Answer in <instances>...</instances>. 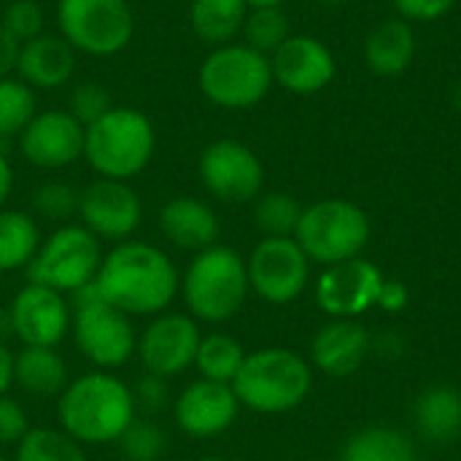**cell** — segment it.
Wrapping results in <instances>:
<instances>
[{"label":"cell","instance_id":"cell-1","mask_svg":"<svg viewBox=\"0 0 461 461\" xmlns=\"http://www.w3.org/2000/svg\"><path fill=\"white\" fill-rule=\"evenodd\" d=\"M178 286L181 276L167 251L132 238L113 243L105 251L92 284L100 300L127 313L130 319L167 311L178 297Z\"/></svg>","mask_w":461,"mask_h":461},{"label":"cell","instance_id":"cell-2","mask_svg":"<svg viewBox=\"0 0 461 461\" xmlns=\"http://www.w3.org/2000/svg\"><path fill=\"white\" fill-rule=\"evenodd\" d=\"M138 419L132 389L108 370L73 378L57 397L59 429L86 446L116 443Z\"/></svg>","mask_w":461,"mask_h":461},{"label":"cell","instance_id":"cell-3","mask_svg":"<svg viewBox=\"0 0 461 461\" xmlns=\"http://www.w3.org/2000/svg\"><path fill=\"white\" fill-rule=\"evenodd\" d=\"M249 292L246 259L235 249L219 243L192 257L178 286L186 313L205 324H224L235 319Z\"/></svg>","mask_w":461,"mask_h":461},{"label":"cell","instance_id":"cell-4","mask_svg":"<svg viewBox=\"0 0 461 461\" xmlns=\"http://www.w3.org/2000/svg\"><path fill=\"white\" fill-rule=\"evenodd\" d=\"M154 151V122L130 105H113L105 116L92 122L84 135V159L97 178L132 181L151 165Z\"/></svg>","mask_w":461,"mask_h":461},{"label":"cell","instance_id":"cell-5","mask_svg":"<svg viewBox=\"0 0 461 461\" xmlns=\"http://www.w3.org/2000/svg\"><path fill=\"white\" fill-rule=\"evenodd\" d=\"M313 386L311 365L289 348H259L246 354L232 392L254 413H286L305 402Z\"/></svg>","mask_w":461,"mask_h":461},{"label":"cell","instance_id":"cell-6","mask_svg":"<svg viewBox=\"0 0 461 461\" xmlns=\"http://www.w3.org/2000/svg\"><path fill=\"white\" fill-rule=\"evenodd\" d=\"M197 84L203 97L224 111H249L276 86L270 57L235 41L216 46L203 59Z\"/></svg>","mask_w":461,"mask_h":461},{"label":"cell","instance_id":"cell-7","mask_svg":"<svg viewBox=\"0 0 461 461\" xmlns=\"http://www.w3.org/2000/svg\"><path fill=\"white\" fill-rule=\"evenodd\" d=\"M294 240L311 262L330 267L365 251L370 240V219L357 203L327 197L303 208Z\"/></svg>","mask_w":461,"mask_h":461},{"label":"cell","instance_id":"cell-8","mask_svg":"<svg viewBox=\"0 0 461 461\" xmlns=\"http://www.w3.org/2000/svg\"><path fill=\"white\" fill-rule=\"evenodd\" d=\"M103 257V243L86 227L62 224L41 240L27 278L59 294H78L95 284Z\"/></svg>","mask_w":461,"mask_h":461},{"label":"cell","instance_id":"cell-9","mask_svg":"<svg viewBox=\"0 0 461 461\" xmlns=\"http://www.w3.org/2000/svg\"><path fill=\"white\" fill-rule=\"evenodd\" d=\"M70 335L78 354L95 365V370H119L135 357L138 332L132 319L95 294V289H81L76 294Z\"/></svg>","mask_w":461,"mask_h":461},{"label":"cell","instance_id":"cell-10","mask_svg":"<svg viewBox=\"0 0 461 461\" xmlns=\"http://www.w3.org/2000/svg\"><path fill=\"white\" fill-rule=\"evenodd\" d=\"M59 35L81 54L113 57L135 35V14L127 0H57Z\"/></svg>","mask_w":461,"mask_h":461},{"label":"cell","instance_id":"cell-11","mask_svg":"<svg viewBox=\"0 0 461 461\" xmlns=\"http://www.w3.org/2000/svg\"><path fill=\"white\" fill-rule=\"evenodd\" d=\"M197 170L208 194L227 205L254 203L265 186V165L259 154L235 138L208 143L200 154Z\"/></svg>","mask_w":461,"mask_h":461},{"label":"cell","instance_id":"cell-12","mask_svg":"<svg viewBox=\"0 0 461 461\" xmlns=\"http://www.w3.org/2000/svg\"><path fill=\"white\" fill-rule=\"evenodd\" d=\"M249 286L265 303L286 305L297 300L311 278V259L294 238H262L246 259Z\"/></svg>","mask_w":461,"mask_h":461},{"label":"cell","instance_id":"cell-13","mask_svg":"<svg viewBox=\"0 0 461 461\" xmlns=\"http://www.w3.org/2000/svg\"><path fill=\"white\" fill-rule=\"evenodd\" d=\"M200 338V321H194L189 313L162 311L151 316L146 330L138 335L135 354L149 375L170 381L194 367Z\"/></svg>","mask_w":461,"mask_h":461},{"label":"cell","instance_id":"cell-14","mask_svg":"<svg viewBox=\"0 0 461 461\" xmlns=\"http://www.w3.org/2000/svg\"><path fill=\"white\" fill-rule=\"evenodd\" d=\"M78 224L86 227L100 243L130 240L143 221V203L130 181L95 178L78 189Z\"/></svg>","mask_w":461,"mask_h":461},{"label":"cell","instance_id":"cell-15","mask_svg":"<svg viewBox=\"0 0 461 461\" xmlns=\"http://www.w3.org/2000/svg\"><path fill=\"white\" fill-rule=\"evenodd\" d=\"M73 308L65 294L27 281L8 305V327L22 346L57 348L70 332Z\"/></svg>","mask_w":461,"mask_h":461},{"label":"cell","instance_id":"cell-16","mask_svg":"<svg viewBox=\"0 0 461 461\" xmlns=\"http://www.w3.org/2000/svg\"><path fill=\"white\" fill-rule=\"evenodd\" d=\"M273 81L300 97L324 92L338 76L335 51L316 35H289L281 49L270 54Z\"/></svg>","mask_w":461,"mask_h":461},{"label":"cell","instance_id":"cell-17","mask_svg":"<svg viewBox=\"0 0 461 461\" xmlns=\"http://www.w3.org/2000/svg\"><path fill=\"white\" fill-rule=\"evenodd\" d=\"M386 278L381 270L362 259H346L338 265H330L319 281H316V303L324 313L335 319H354L367 313L373 305H378Z\"/></svg>","mask_w":461,"mask_h":461},{"label":"cell","instance_id":"cell-18","mask_svg":"<svg viewBox=\"0 0 461 461\" xmlns=\"http://www.w3.org/2000/svg\"><path fill=\"white\" fill-rule=\"evenodd\" d=\"M86 127L68 111H43L19 135L22 157L41 170H62L84 159Z\"/></svg>","mask_w":461,"mask_h":461},{"label":"cell","instance_id":"cell-19","mask_svg":"<svg viewBox=\"0 0 461 461\" xmlns=\"http://www.w3.org/2000/svg\"><path fill=\"white\" fill-rule=\"evenodd\" d=\"M238 411L240 402L232 386L205 378H194L192 384H186L173 402V419L178 429L194 440H211L227 432L235 424Z\"/></svg>","mask_w":461,"mask_h":461},{"label":"cell","instance_id":"cell-20","mask_svg":"<svg viewBox=\"0 0 461 461\" xmlns=\"http://www.w3.org/2000/svg\"><path fill=\"white\" fill-rule=\"evenodd\" d=\"M159 232L165 235V240L181 251H205L211 246L219 243L221 235V224L216 211L192 194H181L167 200L159 208Z\"/></svg>","mask_w":461,"mask_h":461},{"label":"cell","instance_id":"cell-21","mask_svg":"<svg viewBox=\"0 0 461 461\" xmlns=\"http://www.w3.org/2000/svg\"><path fill=\"white\" fill-rule=\"evenodd\" d=\"M76 49L62 35H38L19 43L14 73L32 89L54 92L65 86L76 73Z\"/></svg>","mask_w":461,"mask_h":461},{"label":"cell","instance_id":"cell-22","mask_svg":"<svg viewBox=\"0 0 461 461\" xmlns=\"http://www.w3.org/2000/svg\"><path fill=\"white\" fill-rule=\"evenodd\" d=\"M367 348L370 338L362 324H357L354 319H335L316 332L311 343V357L321 373L332 378H346L362 367Z\"/></svg>","mask_w":461,"mask_h":461},{"label":"cell","instance_id":"cell-23","mask_svg":"<svg viewBox=\"0 0 461 461\" xmlns=\"http://www.w3.org/2000/svg\"><path fill=\"white\" fill-rule=\"evenodd\" d=\"M416 49H419V43H416L413 24L394 16V19H386V22L375 24L367 32L362 54H365V65H367L370 73L392 78V76L405 73L413 65Z\"/></svg>","mask_w":461,"mask_h":461},{"label":"cell","instance_id":"cell-24","mask_svg":"<svg viewBox=\"0 0 461 461\" xmlns=\"http://www.w3.org/2000/svg\"><path fill=\"white\" fill-rule=\"evenodd\" d=\"M70 384L68 365L57 348L22 346L14 354V386L30 397H59Z\"/></svg>","mask_w":461,"mask_h":461},{"label":"cell","instance_id":"cell-25","mask_svg":"<svg viewBox=\"0 0 461 461\" xmlns=\"http://www.w3.org/2000/svg\"><path fill=\"white\" fill-rule=\"evenodd\" d=\"M416 427L424 438L451 443L461 435V392L454 386H429L413 405Z\"/></svg>","mask_w":461,"mask_h":461},{"label":"cell","instance_id":"cell-26","mask_svg":"<svg viewBox=\"0 0 461 461\" xmlns=\"http://www.w3.org/2000/svg\"><path fill=\"white\" fill-rule=\"evenodd\" d=\"M249 5L246 0H192L189 3V24L200 41L208 46L232 43L246 24Z\"/></svg>","mask_w":461,"mask_h":461},{"label":"cell","instance_id":"cell-27","mask_svg":"<svg viewBox=\"0 0 461 461\" xmlns=\"http://www.w3.org/2000/svg\"><path fill=\"white\" fill-rule=\"evenodd\" d=\"M41 240V224L32 213L0 208V276L30 267Z\"/></svg>","mask_w":461,"mask_h":461},{"label":"cell","instance_id":"cell-28","mask_svg":"<svg viewBox=\"0 0 461 461\" xmlns=\"http://www.w3.org/2000/svg\"><path fill=\"white\" fill-rule=\"evenodd\" d=\"M243 359H246V348L240 346L238 338H232L227 332H208L200 338L194 367H197L200 378L232 386Z\"/></svg>","mask_w":461,"mask_h":461},{"label":"cell","instance_id":"cell-29","mask_svg":"<svg viewBox=\"0 0 461 461\" xmlns=\"http://www.w3.org/2000/svg\"><path fill=\"white\" fill-rule=\"evenodd\" d=\"M340 461H416V451L402 432L370 427L346 443Z\"/></svg>","mask_w":461,"mask_h":461},{"label":"cell","instance_id":"cell-30","mask_svg":"<svg viewBox=\"0 0 461 461\" xmlns=\"http://www.w3.org/2000/svg\"><path fill=\"white\" fill-rule=\"evenodd\" d=\"M14 461H86L84 446L59 427H32L19 443Z\"/></svg>","mask_w":461,"mask_h":461},{"label":"cell","instance_id":"cell-31","mask_svg":"<svg viewBox=\"0 0 461 461\" xmlns=\"http://www.w3.org/2000/svg\"><path fill=\"white\" fill-rule=\"evenodd\" d=\"M303 205L284 192H267L254 200V224L265 238H294Z\"/></svg>","mask_w":461,"mask_h":461},{"label":"cell","instance_id":"cell-32","mask_svg":"<svg viewBox=\"0 0 461 461\" xmlns=\"http://www.w3.org/2000/svg\"><path fill=\"white\" fill-rule=\"evenodd\" d=\"M35 113V89L19 76L0 78V138H19Z\"/></svg>","mask_w":461,"mask_h":461},{"label":"cell","instance_id":"cell-33","mask_svg":"<svg viewBox=\"0 0 461 461\" xmlns=\"http://www.w3.org/2000/svg\"><path fill=\"white\" fill-rule=\"evenodd\" d=\"M240 35H243L246 46L270 57L292 35V27H289L284 8H254V11H249Z\"/></svg>","mask_w":461,"mask_h":461},{"label":"cell","instance_id":"cell-34","mask_svg":"<svg viewBox=\"0 0 461 461\" xmlns=\"http://www.w3.org/2000/svg\"><path fill=\"white\" fill-rule=\"evenodd\" d=\"M124 461H159L167 451V435L146 416H138L113 443Z\"/></svg>","mask_w":461,"mask_h":461},{"label":"cell","instance_id":"cell-35","mask_svg":"<svg viewBox=\"0 0 461 461\" xmlns=\"http://www.w3.org/2000/svg\"><path fill=\"white\" fill-rule=\"evenodd\" d=\"M32 211L41 216V219H49V221H70L78 211V189H73L70 184L65 181H49V184H41L35 192H32Z\"/></svg>","mask_w":461,"mask_h":461},{"label":"cell","instance_id":"cell-36","mask_svg":"<svg viewBox=\"0 0 461 461\" xmlns=\"http://www.w3.org/2000/svg\"><path fill=\"white\" fill-rule=\"evenodd\" d=\"M111 108H113L111 92L100 81H81V84H76L73 92H70V100H68V113L73 119H78L84 127H89L92 122L105 116Z\"/></svg>","mask_w":461,"mask_h":461},{"label":"cell","instance_id":"cell-37","mask_svg":"<svg viewBox=\"0 0 461 461\" xmlns=\"http://www.w3.org/2000/svg\"><path fill=\"white\" fill-rule=\"evenodd\" d=\"M0 24L19 41H32L38 35H43V24H46V16H43V8L38 0H14L5 5L3 11V19Z\"/></svg>","mask_w":461,"mask_h":461},{"label":"cell","instance_id":"cell-38","mask_svg":"<svg viewBox=\"0 0 461 461\" xmlns=\"http://www.w3.org/2000/svg\"><path fill=\"white\" fill-rule=\"evenodd\" d=\"M30 429L32 427L22 402L8 394H0V446H16Z\"/></svg>","mask_w":461,"mask_h":461},{"label":"cell","instance_id":"cell-39","mask_svg":"<svg viewBox=\"0 0 461 461\" xmlns=\"http://www.w3.org/2000/svg\"><path fill=\"white\" fill-rule=\"evenodd\" d=\"M459 0H392L394 11L400 19L405 22H421V24H432L438 19H443L446 14L454 11Z\"/></svg>","mask_w":461,"mask_h":461},{"label":"cell","instance_id":"cell-40","mask_svg":"<svg viewBox=\"0 0 461 461\" xmlns=\"http://www.w3.org/2000/svg\"><path fill=\"white\" fill-rule=\"evenodd\" d=\"M132 397H135L138 413H146V419H151V416H157L167 405V381L146 373L138 381V386L132 389Z\"/></svg>","mask_w":461,"mask_h":461},{"label":"cell","instance_id":"cell-41","mask_svg":"<svg viewBox=\"0 0 461 461\" xmlns=\"http://www.w3.org/2000/svg\"><path fill=\"white\" fill-rule=\"evenodd\" d=\"M19 41L0 24V78H8L16 68Z\"/></svg>","mask_w":461,"mask_h":461},{"label":"cell","instance_id":"cell-42","mask_svg":"<svg viewBox=\"0 0 461 461\" xmlns=\"http://www.w3.org/2000/svg\"><path fill=\"white\" fill-rule=\"evenodd\" d=\"M405 303H408V292H405V286H402V284H394V281H386V284H384V292H381L378 305H381V308H386V311H402V308H405Z\"/></svg>","mask_w":461,"mask_h":461},{"label":"cell","instance_id":"cell-43","mask_svg":"<svg viewBox=\"0 0 461 461\" xmlns=\"http://www.w3.org/2000/svg\"><path fill=\"white\" fill-rule=\"evenodd\" d=\"M14 386V351L0 340V394H8Z\"/></svg>","mask_w":461,"mask_h":461},{"label":"cell","instance_id":"cell-44","mask_svg":"<svg viewBox=\"0 0 461 461\" xmlns=\"http://www.w3.org/2000/svg\"><path fill=\"white\" fill-rule=\"evenodd\" d=\"M11 189H14V167H11L8 157L0 151V208H5Z\"/></svg>","mask_w":461,"mask_h":461},{"label":"cell","instance_id":"cell-45","mask_svg":"<svg viewBox=\"0 0 461 461\" xmlns=\"http://www.w3.org/2000/svg\"><path fill=\"white\" fill-rule=\"evenodd\" d=\"M246 5H249V11H254V8H284L286 0H246Z\"/></svg>","mask_w":461,"mask_h":461},{"label":"cell","instance_id":"cell-46","mask_svg":"<svg viewBox=\"0 0 461 461\" xmlns=\"http://www.w3.org/2000/svg\"><path fill=\"white\" fill-rule=\"evenodd\" d=\"M316 3H321V5H346L348 0H316Z\"/></svg>","mask_w":461,"mask_h":461},{"label":"cell","instance_id":"cell-47","mask_svg":"<svg viewBox=\"0 0 461 461\" xmlns=\"http://www.w3.org/2000/svg\"><path fill=\"white\" fill-rule=\"evenodd\" d=\"M200 461H230V459H224V456H205V459H200Z\"/></svg>","mask_w":461,"mask_h":461},{"label":"cell","instance_id":"cell-48","mask_svg":"<svg viewBox=\"0 0 461 461\" xmlns=\"http://www.w3.org/2000/svg\"><path fill=\"white\" fill-rule=\"evenodd\" d=\"M0 461H8V459H5V456H0Z\"/></svg>","mask_w":461,"mask_h":461}]
</instances>
